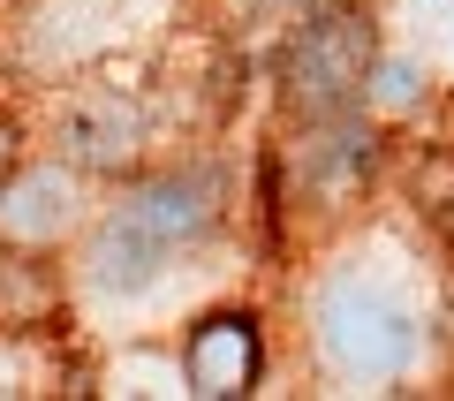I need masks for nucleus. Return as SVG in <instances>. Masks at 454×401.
<instances>
[{
    "label": "nucleus",
    "instance_id": "obj_1",
    "mask_svg": "<svg viewBox=\"0 0 454 401\" xmlns=\"http://www.w3.org/2000/svg\"><path fill=\"white\" fill-rule=\"evenodd\" d=\"M310 326H318V356L333 364V379L348 386H387L417 364L424 349V326L387 280H364V273H333L310 303Z\"/></svg>",
    "mask_w": 454,
    "mask_h": 401
},
{
    "label": "nucleus",
    "instance_id": "obj_2",
    "mask_svg": "<svg viewBox=\"0 0 454 401\" xmlns=\"http://www.w3.org/2000/svg\"><path fill=\"white\" fill-rule=\"evenodd\" d=\"M372 61H379V31L364 8H310L280 38V68H273L288 122H325V114L364 106Z\"/></svg>",
    "mask_w": 454,
    "mask_h": 401
},
{
    "label": "nucleus",
    "instance_id": "obj_3",
    "mask_svg": "<svg viewBox=\"0 0 454 401\" xmlns=\"http://www.w3.org/2000/svg\"><path fill=\"white\" fill-rule=\"evenodd\" d=\"M106 212H121L145 242H160L167 257H182V250H205L220 235L227 190H220L212 167H137Z\"/></svg>",
    "mask_w": 454,
    "mask_h": 401
},
{
    "label": "nucleus",
    "instance_id": "obj_4",
    "mask_svg": "<svg viewBox=\"0 0 454 401\" xmlns=\"http://www.w3.org/2000/svg\"><path fill=\"white\" fill-rule=\"evenodd\" d=\"M53 145H61V160L76 167V175L129 182L137 167H145L152 114H145V98L121 91V83H83V91L61 106V122H53Z\"/></svg>",
    "mask_w": 454,
    "mask_h": 401
},
{
    "label": "nucleus",
    "instance_id": "obj_5",
    "mask_svg": "<svg viewBox=\"0 0 454 401\" xmlns=\"http://www.w3.org/2000/svg\"><path fill=\"white\" fill-rule=\"evenodd\" d=\"M379 145H387V122L372 106H348V114H325V122L295 129V152H288V175H295V205H348L364 197V182L379 175Z\"/></svg>",
    "mask_w": 454,
    "mask_h": 401
},
{
    "label": "nucleus",
    "instance_id": "obj_6",
    "mask_svg": "<svg viewBox=\"0 0 454 401\" xmlns=\"http://www.w3.org/2000/svg\"><path fill=\"white\" fill-rule=\"evenodd\" d=\"M83 182L76 167L53 152V160H16L8 175H0V242L8 250H61V242H76L83 227H91V212H83Z\"/></svg>",
    "mask_w": 454,
    "mask_h": 401
},
{
    "label": "nucleus",
    "instance_id": "obj_7",
    "mask_svg": "<svg viewBox=\"0 0 454 401\" xmlns=\"http://www.w3.org/2000/svg\"><path fill=\"white\" fill-rule=\"evenodd\" d=\"M265 379V318L243 303H220L190 318L182 334V394L197 401H243Z\"/></svg>",
    "mask_w": 454,
    "mask_h": 401
},
{
    "label": "nucleus",
    "instance_id": "obj_8",
    "mask_svg": "<svg viewBox=\"0 0 454 401\" xmlns=\"http://www.w3.org/2000/svg\"><path fill=\"white\" fill-rule=\"evenodd\" d=\"M167 265H175V257H167L160 242H145L121 212H98V220L83 227V280H91L98 295H114V303L152 295L167 280Z\"/></svg>",
    "mask_w": 454,
    "mask_h": 401
},
{
    "label": "nucleus",
    "instance_id": "obj_9",
    "mask_svg": "<svg viewBox=\"0 0 454 401\" xmlns=\"http://www.w3.org/2000/svg\"><path fill=\"white\" fill-rule=\"evenodd\" d=\"M68 295L46 250H8L0 242V334H61Z\"/></svg>",
    "mask_w": 454,
    "mask_h": 401
},
{
    "label": "nucleus",
    "instance_id": "obj_10",
    "mask_svg": "<svg viewBox=\"0 0 454 401\" xmlns=\"http://www.w3.org/2000/svg\"><path fill=\"white\" fill-rule=\"evenodd\" d=\"M424 91H432L424 61H409V53H387V46H379V61H372V83H364V106H372L379 122H394V114L424 106Z\"/></svg>",
    "mask_w": 454,
    "mask_h": 401
},
{
    "label": "nucleus",
    "instance_id": "obj_11",
    "mask_svg": "<svg viewBox=\"0 0 454 401\" xmlns=\"http://www.w3.org/2000/svg\"><path fill=\"white\" fill-rule=\"evenodd\" d=\"M23 160V114L16 106H0V175Z\"/></svg>",
    "mask_w": 454,
    "mask_h": 401
}]
</instances>
